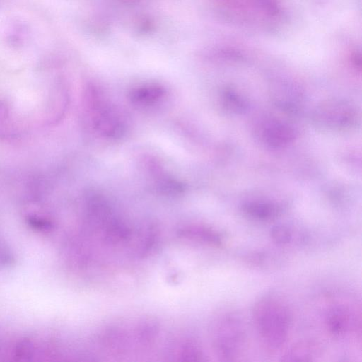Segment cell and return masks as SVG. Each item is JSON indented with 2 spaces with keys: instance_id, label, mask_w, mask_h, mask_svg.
<instances>
[{
  "instance_id": "obj_1",
  "label": "cell",
  "mask_w": 362,
  "mask_h": 362,
  "mask_svg": "<svg viewBox=\"0 0 362 362\" xmlns=\"http://www.w3.org/2000/svg\"><path fill=\"white\" fill-rule=\"evenodd\" d=\"M253 319L262 344L271 351L280 349L286 341L291 313L281 300L267 296L258 300L253 309Z\"/></svg>"
},
{
  "instance_id": "obj_2",
  "label": "cell",
  "mask_w": 362,
  "mask_h": 362,
  "mask_svg": "<svg viewBox=\"0 0 362 362\" xmlns=\"http://www.w3.org/2000/svg\"><path fill=\"white\" fill-rule=\"evenodd\" d=\"M215 335V344L220 356L226 361H233L240 356L245 338L243 324L237 316H224L218 324Z\"/></svg>"
},
{
  "instance_id": "obj_3",
  "label": "cell",
  "mask_w": 362,
  "mask_h": 362,
  "mask_svg": "<svg viewBox=\"0 0 362 362\" xmlns=\"http://www.w3.org/2000/svg\"><path fill=\"white\" fill-rule=\"evenodd\" d=\"M356 112L347 101L339 99L328 100L318 105L313 114L315 122L332 129L350 127L355 121Z\"/></svg>"
},
{
  "instance_id": "obj_4",
  "label": "cell",
  "mask_w": 362,
  "mask_h": 362,
  "mask_svg": "<svg viewBox=\"0 0 362 362\" xmlns=\"http://www.w3.org/2000/svg\"><path fill=\"white\" fill-rule=\"evenodd\" d=\"M356 316L346 306L337 305L331 308L326 314L325 324L329 332L340 337L352 328L357 327Z\"/></svg>"
},
{
  "instance_id": "obj_5",
  "label": "cell",
  "mask_w": 362,
  "mask_h": 362,
  "mask_svg": "<svg viewBox=\"0 0 362 362\" xmlns=\"http://www.w3.org/2000/svg\"><path fill=\"white\" fill-rule=\"evenodd\" d=\"M295 137L293 129L281 121H272L263 127L262 138L264 142L272 148H281L290 144Z\"/></svg>"
},
{
  "instance_id": "obj_6",
  "label": "cell",
  "mask_w": 362,
  "mask_h": 362,
  "mask_svg": "<svg viewBox=\"0 0 362 362\" xmlns=\"http://www.w3.org/2000/svg\"><path fill=\"white\" fill-rule=\"evenodd\" d=\"M244 213L254 219L267 221L276 218L280 213V207L275 203L267 201H252L243 206Z\"/></svg>"
},
{
  "instance_id": "obj_7",
  "label": "cell",
  "mask_w": 362,
  "mask_h": 362,
  "mask_svg": "<svg viewBox=\"0 0 362 362\" xmlns=\"http://www.w3.org/2000/svg\"><path fill=\"white\" fill-rule=\"evenodd\" d=\"M165 90L160 86L150 85L140 87L131 93V100L139 105H149L163 98Z\"/></svg>"
},
{
  "instance_id": "obj_8",
  "label": "cell",
  "mask_w": 362,
  "mask_h": 362,
  "mask_svg": "<svg viewBox=\"0 0 362 362\" xmlns=\"http://www.w3.org/2000/svg\"><path fill=\"white\" fill-rule=\"evenodd\" d=\"M315 354L313 346L307 343H300L293 346L284 356V361H310Z\"/></svg>"
},
{
  "instance_id": "obj_9",
  "label": "cell",
  "mask_w": 362,
  "mask_h": 362,
  "mask_svg": "<svg viewBox=\"0 0 362 362\" xmlns=\"http://www.w3.org/2000/svg\"><path fill=\"white\" fill-rule=\"evenodd\" d=\"M271 237L276 243L285 245L290 242L292 235L286 226H276L272 229Z\"/></svg>"
},
{
  "instance_id": "obj_10",
  "label": "cell",
  "mask_w": 362,
  "mask_h": 362,
  "mask_svg": "<svg viewBox=\"0 0 362 362\" xmlns=\"http://www.w3.org/2000/svg\"><path fill=\"white\" fill-rule=\"evenodd\" d=\"M224 105L230 110H242L244 108V103L242 98L231 90L226 91L223 96Z\"/></svg>"
},
{
  "instance_id": "obj_11",
  "label": "cell",
  "mask_w": 362,
  "mask_h": 362,
  "mask_svg": "<svg viewBox=\"0 0 362 362\" xmlns=\"http://www.w3.org/2000/svg\"><path fill=\"white\" fill-rule=\"evenodd\" d=\"M13 261V256L10 249L2 238L0 237V267L10 265Z\"/></svg>"
}]
</instances>
